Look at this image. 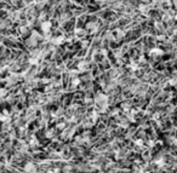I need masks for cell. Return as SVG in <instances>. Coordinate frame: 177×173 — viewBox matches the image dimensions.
<instances>
[{"instance_id": "1", "label": "cell", "mask_w": 177, "mask_h": 173, "mask_svg": "<svg viewBox=\"0 0 177 173\" xmlns=\"http://www.w3.org/2000/svg\"><path fill=\"white\" fill-rule=\"evenodd\" d=\"M41 28H43L44 32H50V30H51V23H50V22H45V23L41 26Z\"/></svg>"}]
</instances>
